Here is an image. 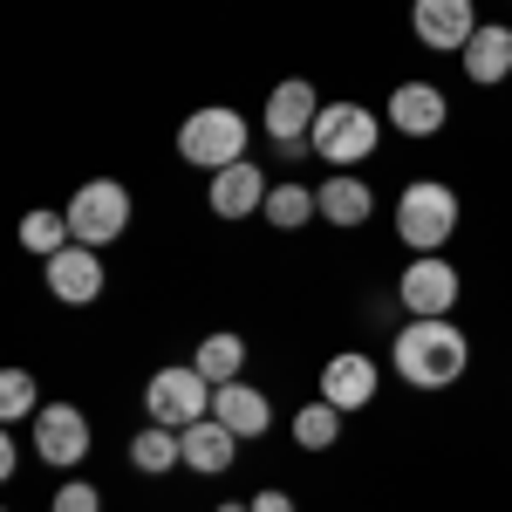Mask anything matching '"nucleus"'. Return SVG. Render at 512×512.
Returning <instances> with one entry per match:
<instances>
[{
  "mask_svg": "<svg viewBox=\"0 0 512 512\" xmlns=\"http://www.w3.org/2000/svg\"><path fill=\"white\" fill-rule=\"evenodd\" d=\"M267 192H274V185L260 178V164L239 158V164H226V171H212V198H205V205H212L219 219H246V212L267 205Z\"/></svg>",
  "mask_w": 512,
  "mask_h": 512,
  "instance_id": "nucleus-12",
  "label": "nucleus"
},
{
  "mask_svg": "<svg viewBox=\"0 0 512 512\" xmlns=\"http://www.w3.org/2000/svg\"><path fill=\"white\" fill-rule=\"evenodd\" d=\"M315 117H321V103H315V82H301V76H287L267 96V137H274L287 158H301V137L315 130Z\"/></svg>",
  "mask_w": 512,
  "mask_h": 512,
  "instance_id": "nucleus-8",
  "label": "nucleus"
},
{
  "mask_svg": "<svg viewBox=\"0 0 512 512\" xmlns=\"http://www.w3.org/2000/svg\"><path fill=\"white\" fill-rule=\"evenodd\" d=\"M410 28H417L424 48H458L465 55V41L478 35V14H472V0H417Z\"/></svg>",
  "mask_w": 512,
  "mask_h": 512,
  "instance_id": "nucleus-10",
  "label": "nucleus"
},
{
  "mask_svg": "<svg viewBox=\"0 0 512 512\" xmlns=\"http://www.w3.org/2000/svg\"><path fill=\"white\" fill-rule=\"evenodd\" d=\"M308 144H315V158H328V164H362L376 151V117H369L362 103H321Z\"/></svg>",
  "mask_w": 512,
  "mask_h": 512,
  "instance_id": "nucleus-4",
  "label": "nucleus"
},
{
  "mask_svg": "<svg viewBox=\"0 0 512 512\" xmlns=\"http://www.w3.org/2000/svg\"><path fill=\"white\" fill-rule=\"evenodd\" d=\"M178 444H185V465H192L198 478L226 472V465H233V451H239V437L226 431L219 417H198V424H185V431H178Z\"/></svg>",
  "mask_w": 512,
  "mask_h": 512,
  "instance_id": "nucleus-16",
  "label": "nucleus"
},
{
  "mask_svg": "<svg viewBox=\"0 0 512 512\" xmlns=\"http://www.w3.org/2000/svg\"><path fill=\"white\" fill-rule=\"evenodd\" d=\"M35 451H41V465L76 472L82 458H89V417H82L76 403H41L35 410Z\"/></svg>",
  "mask_w": 512,
  "mask_h": 512,
  "instance_id": "nucleus-7",
  "label": "nucleus"
},
{
  "mask_svg": "<svg viewBox=\"0 0 512 512\" xmlns=\"http://www.w3.org/2000/svg\"><path fill=\"white\" fill-rule=\"evenodd\" d=\"M294 437H301V451H328L335 437H342V410L321 396V403H308L301 417H294Z\"/></svg>",
  "mask_w": 512,
  "mask_h": 512,
  "instance_id": "nucleus-23",
  "label": "nucleus"
},
{
  "mask_svg": "<svg viewBox=\"0 0 512 512\" xmlns=\"http://www.w3.org/2000/svg\"><path fill=\"white\" fill-rule=\"evenodd\" d=\"M144 410H151V424H164V431H185L198 417H212L205 410V369H158L151 390H144Z\"/></svg>",
  "mask_w": 512,
  "mask_h": 512,
  "instance_id": "nucleus-6",
  "label": "nucleus"
},
{
  "mask_svg": "<svg viewBox=\"0 0 512 512\" xmlns=\"http://www.w3.org/2000/svg\"><path fill=\"white\" fill-rule=\"evenodd\" d=\"M219 512H253V506H219Z\"/></svg>",
  "mask_w": 512,
  "mask_h": 512,
  "instance_id": "nucleus-27",
  "label": "nucleus"
},
{
  "mask_svg": "<svg viewBox=\"0 0 512 512\" xmlns=\"http://www.w3.org/2000/svg\"><path fill=\"white\" fill-rule=\"evenodd\" d=\"M48 512H103V492L89 485V478H69L62 492H55V506Z\"/></svg>",
  "mask_w": 512,
  "mask_h": 512,
  "instance_id": "nucleus-25",
  "label": "nucleus"
},
{
  "mask_svg": "<svg viewBox=\"0 0 512 512\" xmlns=\"http://www.w3.org/2000/svg\"><path fill=\"white\" fill-rule=\"evenodd\" d=\"M396 233H403L410 253H437L458 233V192L451 185H410L403 205H396Z\"/></svg>",
  "mask_w": 512,
  "mask_h": 512,
  "instance_id": "nucleus-2",
  "label": "nucleus"
},
{
  "mask_svg": "<svg viewBox=\"0 0 512 512\" xmlns=\"http://www.w3.org/2000/svg\"><path fill=\"white\" fill-rule=\"evenodd\" d=\"M21 417H35V376L28 369H7L0 376V424H21Z\"/></svg>",
  "mask_w": 512,
  "mask_h": 512,
  "instance_id": "nucleus-24",
  "label": "nucleus"
},
{
  "mask_svg": "<svg viewBox=\"0 0 512 512\" xmlns=\"http://www.w3.org/2000/svg\"><path fill=\"white\" fill-rule=\"evenodd\" d=\"M130 465L137 472H171V465H185V444H178V431H164V424H151V431L130 437Z\"/></svg>",
  "mask_w": 512,
  "mask_h": 512,
  "instance_id": "nucleus-19",
  "label": "nucleus"
},
{
  "mask_svg": "<svg viewBox=\"0 0 512 512\" xmlns=\"http://www.w3.org/2000/svg\"><path fill=\"white\" fill-rule=\"evenodd\" d=\"M465 335L451 328L444 315H417L403 335H396V369H403V383L410 390H451L458 376H465Z\"/></svg>",
  "mask_w": 512,
  "mask_h": 512,
  "instance_id": "nucleus-1",
  "label": "nucleus"
},
{
  "mask_svg": "<svg viewBox=\"0 0 512 512\" xmlns=\"http://www.w3.org/2000/svg\"><path fill=\"white\" fill-rule=\"evenodd\" d=\"M315 198H321V219H328V226H362V219H369V205H376V198H369V185H362V178H349V171H335Z\"/></svg>",
  "mask_w": 512,
  "mask_h": 512,
  "instance_id": "nucleus-18",
  "label": "nucleus"
},
{
  "mask_svg": "<svg viewBox=\"0 0 512 512\" xmlns=\"http://www.w3.org/2000/svg\"><path fill=\"white\" fill-rule=\"evenodd\" d=\"M260 212H267V219H274L280 233H294V226H308V219H315V212H321V198L308 192V185H274V192H267V205H260Z\"/></svg>",
  "mask_w": 512,
  "mask_h": 512,
  "instance_id": "nucleus-22",
  "label": "nucleus"
},
{
  "mask_svg": "<svg viewBox=\"0 0 512 512\" xmlns=\"http://www.w3.org/2000/svg\"><path fill=\"white\" fill-rule=\"evenodd\" d=\"M253 512H294V499H287V492H260V499H253Z\"/></svg>",
  "mask_w": 512,
  "mask_h": 512,
  "instance_id": "nucleus-26",
  "label": "nucleus"
},
{
  "mask_svg": "<svg viewBox=\"0 0 512 512\" xmlns=\"http://www.w3.org/2000/svg\"><path fill=\"white\" fill-rule=\"evenodd\" d=\"M239 151H246V117L239 110H198L178 130V158L198 164V171H226V164H239Z\"/></svg>",
  "mask_w": 512,
  "mask_h": 512,
  "instance_id": "nucleus-3",
  "label": "nucleus"
},
{
  "mask_svg": "<svg viewBox=\"0 0 512 512\" xmlns=\"http://www.w3.org/2000/svg\"><path fill=\"white\" fill-rule=\"evenodd\" d=\"M396 294H403L410 315H451V301H458V267L417 253V260L403 267V287H396Z\"/></svg>",
  "mask_w": 512,
  "mask_h": 512,
  "instance_id": "nucleus-9",
  "label": "nucleus"
},
{
  "mask_svg": "<svg viewBox=\"0 0 512 512\" xmlns=\"http://www.w3.org/2000/svg\"><path fill=\"white\" fill-rule=\"evenodd\" d=\"M444 89H431V82H403L390 96V123L403 130V137H431V130H444Z\"/></svg>",
  "mask_w": 512,
  "mask_h": 512,
  "instance_id": "nucleus-14",
  "label": "nucleus"
},
{
  "mask_svg": "<svg viewBox=\"0 0 512 512\" xmlns=\"http://www.w3.org/2000/svg\"><path fill=\"white\" fill-rule=\"evenodd\" d=\"M239 362H246V342L239 335H205L192 369H205V383L219 390V383H239Z\"/></svg>",
  "mask_w": 512,
  "mask_h": 512,
  "instance_id": "nucleus-20",
  "label": "nucleus"
},
{
  "mask_svg": "<svg viewBox=\"0 0 512 512\" xmlns=\"http://www.w3.org/2000/svg\"><path fill=\"white\" fill-rule=\"evenodd\" d=\"M321 396H328L335 410H369V403H376V362H369V355H335V362L321 369Z\"/></svg>",
  "mask_w": 512,
  "mask_h": 512,
  "instance_id": "nucleus-13",
  "label": "nucleus"
},
{
  "mask_svg": "<svg viewBox=\"0 0 512 512\" xmlns=\"http://www.w3.org/2000/svg\"><path fill=\"white\" fill-rule=\"evenodd\" d=\"M465 76L485 82V89L512 76V28H492V21H485V28L465 41Z\"/></svg>",
  "mask_w": 512,
  "mask_h": 512,
  "instance_id": "nucleus-17",
  "label": "nucleus"
},
{
  "mask_svg": "<svg viewBox=\"0 0 512 512\" xmlns=\"http://www.w3.org/2000/svg\"><path fill=\"white\" fill-rule=\"evenodd\" d=\"M48 294L69 301V308H89V301L103 294V260H96V246H62V253L48 260Z\"/></svg>",
  "mask_w": 512,
  "mask_h": 512,
  "instance_id": "nucleus-11",
  "label": "nucleus"
},
{
  "mask_svg": "<svg viewBox=\"0 0 512 512\" xmlns=\"http://www.w3.org/2000/svg\"><path fill=\"white\" fill-rule=\"evenodd\" d=\"M123 226H130V192H123L117 178H89L69 198V233H76V246H110Z\"/></svg>",
  "mask_w": 512,
  "mask_h": 512,
  "instance_id": "nucleus-5",
  "label": "nucleus"
},
{
  "mask_svg": "<svg viewBox=\"0 0 512 512\" xmlns=\"http://www.w3.org/2000/svg\"><path fill=\"white\" fill-rule=\"evenodd\" d=\"M21 246H28V253H41V260H55L62 246H76L69 212H28V219H21Z\"/></svg>",
  "mask_w": 512,
  "mask_h": 512,
  "instance_id": "nucleus-21",
  "label": "nucleus"
},
{
  "mask_svg": "<svg viewBox=\"0 0 512 512\" xmlns=\"http://www.w3.org/2000/svg\"><path fill=\"white\" fill-rule=\"evenodd\" d=\"M212 417H219L233 437H260L267 424H274V403H267L260 390H246V383H219V390H212Z\"/></svg>",
  "mask_w": 512,
  "mask_h": 512,
  "instance_id": "nucleus-15",
  "label": "nucleus"
}]
</instances>
